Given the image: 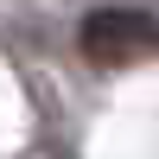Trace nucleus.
<instances>
[{"mask_svg":"<svg viewBox=\"0 0 159 159\" xmlns=\"http://www.w3.org/2000/svg\"><path fill=\"white\" fill-rule=\"evenodd\" d=\"M76 51L96 70H134V64L159 57V19L140 7H96L76 25Z\"/></svg>","mask_w":159,"mask_h":159,"instance_id":"f257e3e1","label":"nucleus"}]
</instances>
